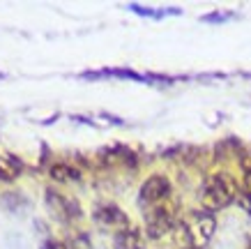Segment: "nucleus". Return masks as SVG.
I'll use <instances>...</instances> for the list:
<instances>
[{"instance_id": "9d476101", "label": "nucleus", "mask_w": 251, "mask_h": 249, "mask_svg": "<svg viewBox=\"0 0 251 249\" xmlns=\"http://www.w3.org/2000/svg\"><path fill=\"white\" fill-rule=\"evenodd\" d=\"M127 7H129L134 14H138V16H150V19H161V16H166V14H175V16L182 14V9H180V7L152 9V7H143V5H138V2H131V5H127Z\"/></svg>"}, {"instance_id": "20e7f679", "label": "nucleus", "mask_w": 251, "mask_h": 249, "mask_svg": "<svg viewBox=\"0 0 251 249\" xmlns=\"http://www.w3.org/2000/svg\"><path fill=\"white\" fill-rule=\"evenodd\" d=\"M171 192H173L171 180H168L166 175L154 173L141 185V189H138V201H141L143 208H150V205L168 201V198H171Z\"/></svg>"}, {"instance_id": "f03ea898", "label": "nucleus", "mask_w": 251, "mask_h": 249, "mask_svg": "<svg viewBox=\"0 0 251 249\" xmlns=\"http://www.w3.org/2000/svg\"><path fill=\"white\" fill-rule=\"evenodd\" d=\"M175 224V203H171V198L145 208V233L150 240H161L166 233H173Z\"/></svg>"}, {"instance_id": "39448f33", "label": "nucleus", "mask_w": 251, "mask_h": 249, "mask_svg": "<svg viewBox=\"0 0 251 249\" xmlns=\"http://www.w3.org/2000/svg\"><path fill=\"white\" fill-rule=\"evenodd\" d=\"M92 217H95V221H97L104 231H111L113 235H118L120 231L131 228L129 217H127V215H125V210H122V208H118L115 203H101V205H97V208L92 210Z\"/></svg>"}, {"instance_id": "0eeeda50", "label": "nucleus", "mask_w": 251, "mask_h": 249, "mask_svg": "<svg viewBox=\"0 0 251 249\" xmlns=\"http://www.w3.org/2000/svg\"><path fill=\"white\" fill-rule=\"evenodd\" d=\"M0 205L14 217H25L32 210V201L21 192H5L0 198Z\"/></svg>"}, {"instance_id": "ddd939ff", "label": "nucleus", "mask_w": 251, "mask_h": 249, "mask_svg": "<svg viewBox=\"0 0 251 249\" xmlns=\"http://www.w3.org/2000/svg\"><path fill=\"white\" fill-rule=\"evenodd\" d=\"M233 12H212V14H205V16H201V21L203 23H224V21H228V19H233Z\"/></svg>"}, {"instance_id": "1a4fd4ad", "label": "nucleus", "mask_w": 251, "mask_h": 249, "mask_svg": "<svg viewBox=\"0 0 251 249\" xmlns=\"http://www.w3.org/2000/svg\"><path fill=\"white\" fill-rule=\"evenodd\" d=\"M23 164L14 155H0V180H14L21 173Z\"/></svg>"}, {"instance_id": "f257e3e1", "label": "nucleus", "mask_w": 251, "mask_h": 249, "mask_svg": "<svg viewBox=\"0 0 251 249\" xmlns=\"http://www.w3.org/2000/svg\"><path fill=\"white\" fill-rule=\"evenodd\" d=\"M237 196H240V187L230 173H212L201 189V203L207 212L228 208Z\"/></svg>"}, {"instance_id": "7ed1b4c3", "label": "nucleus", "mask_w": 251, "mask_h": 249, "mask_svg": "<svg viewBox=\"0 0 251 249\" xmlns=\"http://www.w3.org/2000/svg\"><path fill=\"white\" fill-rule=\"evenodd\" d=\"M182 221V226L187 228L189 233V240L194 245V249H203L207 242L212 240L214 228H217V219L210 215V212H189Z\"/></svg>"}, {"instance_id": "9b49d317", "label": "nucleus", "mask_w": 251, "mask_h": 249, "mask_svg": "<svg viewBox=\"0 0 251 249\" xmlns=\"http://www.w3.org/2000/svg\"><path fill=\"white\" fill-rule=\"evenodd\" d=\"M49 175L53 178V180L58 182H67V180H78L81 178V173H78L74 166L69 164H62V162H58V164H53L51 168H49Z\"/></svg>"}, {"instance_id": "4468645a", "label": "nucleus", "mask_w": 251, "mask_h": 249, "mask_svg": "<svg viewBox=\"0 0 251 249\" xmlns=\"http://www.w3.org/2000/svg\"><path fill=\"white\" fill-rule=\"evenodd\" d=\"M39 249H67L65 245H62L60 240H53V238H46L42 245H39Z\"/></svg>"}, {"instance_id": "6e6552de", "label": "nucleus", "mask_w": 251, "mask_h": 249, "mask_svg": "<svg viewBox=\"0 0 251 249\" xmlns=\"http://www.w3.org/2000/svg\"><path fill=\"white\" fill-rule=\"evenodd\" d=\"M113 249H145V238L138 228H127L113 235Z\"/></svg>"}, {"instance_id": "2eb2a0df", "label": "nucleus", "mask_w": 251, "mask_h": 249, "mask_svg": "<svg viewBox=\"0 0 251 249\" xmlns=\"http://www.w3.org/2000/svg\"><path fill=\"white\" fill-rule=\"evenodd\" d=\"M247 249H251V240H249V245H247Z\"/></svg>"}, {"instance_id": "423d86ee", "label": "nucleus", "mask_w": 251, "mask_h": 249, "mask_svg": "<svg viewBox=\"0 0 251 249\" xmlns=\"http://www.w3.org/2000/svg\"><path fill=\"white\" fill-rule=\"evenodd\" d=\"M46 208H49V212H51L55 219H60V221L81 219V215H83L81 205H78L74 198L62 196V194H58L53 187L46 189Z\"/></svg>"}, {"instance_id": "f8f14e48", "label": "nucleus", "mask_w": 251, "mask_h": 249, "mask_svg": "<svg viewBox=\"0 0 251 249\" xmlns=\"http://www.w3.org/2000/svg\"><path fill=\"white\" fill-rule=\"evenodd\" d=\"M240 203H242V208L251 215V168H247L244 171V189L240 192Z\"/></svg>"}]
</instances>
